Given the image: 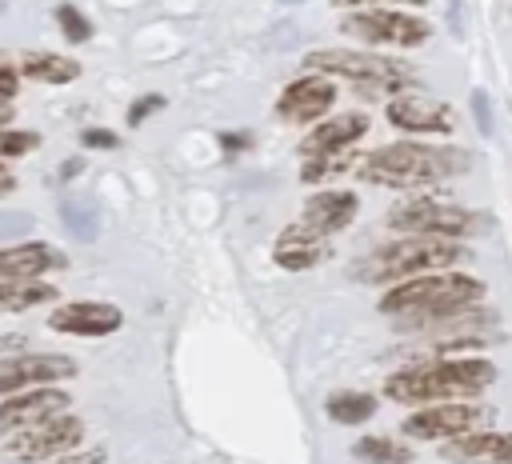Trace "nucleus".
<instances>
[{
  "mask_svg": "<svg viewBox=\"0 0 512 464\" xmlns=\"http://www.w3.org/2000/svg\"><path fill=\"white\" fill-rule=\"evenodd\" d=\"M8 116H12V108H8V104H4V100H0V124H4V120H8Z\"/></svg>",
  "mask_w": 512,
  "mask_h": 464,
  "instance_id": "obj_37",
  "label": "nucleus"
},
{
  "mask_svg": "<svg viewBox=\"0 0 512 464\" xmlns=\"http://www.w3.org/2000/svg\"><path fill=\"white\" fill-rule=\"evenodd\" d=\"M36 148V132H4L0 136V156H24Z\"/></svg>",
  "mask_w": 512,
  "mask_h": 464,
  "instance_id": "obj_27",
  "label": "nucleus"
},
{
  "mask_svg": "<svg viewBox=\"0 0 512 464\" xmlns=\"http://www.w3.org/2000/svg\"><path fill=\"white\" fill-rule=\"evenodd\" d=\"M84 436V424L76 416H52L44 424H32L24 432L12 436L8 444V460H48V456H60L68 448H76Z\"/></svg>",
  "mask_w": 512,
  "mask_h": 464,
  "instance_id": "obj_7",
  "label": "nucleus"
},
{
  "mask_svg": "<svg viewBox=\"0 0 512 464\" xmlns=\"http://www.w3.org/2000/svg\"><path fill=\"white\" fill-rule=\"evenodd\" d=\"M56 24H60V32H64L72 44H80V40H88V36H92L88 16H80L72 4H60V8H56Z\"/></svg>",
  "mask_w": 512,
  "mask_h": 464,
  "instance_id": "obj_25",
  "label": "nucleus"
},
{
  "mask_svg": "<svg viewBox=\"0 0 512 464\" xmlns=\"http://www.w3.org/2000/svg\"><path fill=\"white\" fill-rule=\"evenodd\" d=\"M484 296V284L476 276H424V280H408L400 288H392L380 308L392 316H428V312H448V308H468Z\"/></svg>",
  "mask_w": 512,
  "mask_h": 464,
  "instance_id": "obj_4",
  "label": "nucleus"
},
{
  "mask_svg": "<svg viewBox=\"0 0 512 464\" xmlns=\"http://www.w3.org/2000/svg\"><path fill=\"white\" fill-rule=\"evenodd\" d=\"M24 76H32V80H48V84H68V80H76L80 76V64L76 60H68V56H28L24 60V68H20Z\"/></svg>",
  "mask_w": 512,
  "mask_h": 464,
  "instance_id": "obj_22",
  "label": "nucleus"
},
{
  "mask_svg": "<svg viewBox=\"0 0 512 464\" xmlns=\"http://www.w3.org/2000/svg\"><path fill=\"white\" fill-rule=\"evenodd\" d=\"M304 68L312 72H344L360 84H376V88H396V84H412V68L392 60V56H376V52H348V48H324V52H308Z\"/></svg>",
  "mask_w": 512,
  "mask_h": 464,
  "instance_id": "obj_5",
  "label": "nucleus"
},
{
  "mask_svg": "<svg viewBox=\"0 0 512 464\" xmlns=\"http://www.w3.org/2000/svg\"><path fill=\"white\" fill-rule=\"evenodd\" d=\"M388 228L416 232V236H464L472 228V212H464L448 200L416 196V200H400L388 212Z\"/></svg>",
  "mask_w": 512,
  "mask_h": 464,
  "instance_id": "obj_6",
  "label": "nucleus"
},
{
  "mask_svg": "<svg viewBox=\"0 0 512 464\" xmlns=\"http://www.w3.org/2000/svg\"><path fill=\"white\" fill-rule=\"evenodd\" d=\"M448 24H452L456 36L464 32V0H448Z\"/></svg>",
  "mask_w": 512,
  "mask_h": 464,
  "instance_id": "obj_33",
  "label": "nucleus"
},
{
  "mask_svg": "<svg viewBox=\"0 0 512 464\" xmlns=\"http://www.w3.org/2000/svg\"><path fill=\"white\" fill-rule=\"evenodd\" d=\"M356 456L368 460V464H404V460H408L404 448H396L392 440H380V436L360 440V444H356Z\"/></svg>",
  "mask_w": 512,
  "mask_h": 464,
  "instance_id": "obj_24",
  "label": "nucleus"
},
{
  "mask_svg": "<svg viewBox=\"0 0 512 464\" xmlns=\"http://www.w3.org/2000/svg\"><path fill=\"white\" fill-rule=\"evenodd\" d=\"M28 228H32V216H28V212H0V240L20 236V232H28Z\"/></svg>",
  "mask_w": 512,
  "mask_h": 464,
  "instance_id": "obj_28",
  "label": "nucleus"
},
{
  "mask_svg": "<svg viewBox=\"0 0 512 464\" xmlns=\"http://www.w3.org/2000/svg\"><path fill=\"white\" fill-rule=\"evenodd\" d=\"M16 84H20V80H16V72H8V68H0V100H8V96L16 92Z\"/></svg>",
  "mask_w": 512,
  "mask_h": 464,
  "instance_id": "obj_34",
  "label": "nucleus"
},
{
  "mask_svg": "<svg viewBox=\"0 0 512 464\" xmlns=\"http://www.w3.org/2000/svg\"><path fill=\"white\" fill-rule=\"evenodd\" d=\"M12 188H16V176H12L8 168H0V196H4V192H12Z\"/></svg>",
  "mask_w": 512,
  "mask_h": 464,
  "instance_id": "obj_36",
  "label": "nucleus"
},
{
  "mask_svg": "<svg viewBox=\"0 0 512 464\" xmlns=\"http://www.w3.org/2000/svg\"><path fill=\"white\" fill-rule=\"evenodd\" d=\"M160 104H164V100H160V96H144V100H136V108H132V112H128V124H140V120H144V116H148V112H156V108H160Z\"/></svg>",
  "mask_w": 512,
  "mask_h": 464,
  "instance_id": "obj_31",
  "label": "nucleus"
},
{
  "mask_svg": "<svg viewBox=\"0 0 512 464\" xmlns=\"http://www.w3.org/2000/svg\"><path fill=\"white\" fill-rule=\"evenodd\" d=\"M472 116H476L480 132H484V136H492V108H488V96H484L480 88L472 92Z\"/></svg>",
  "mask_w": 512,
  "mask_h": 464,
  "instance_id": "obj_29",
  "label": "nucleus"
},
{
  "mask_svg": "<svg viewBox=\"0 0 512 464\" xmlns=\"http://www.w3.org/2000/svg\"><path fill=\"white\" fill-rule=\"evenodd\" d=\"M0 12H4V4H0Z\"/></svg>",
  "mask_w": 512,
  "mask_h": 464,
  "instance_id": "obj_38",
  "label": "nucleus"
},
{
  "mask_svg": "<svg viewBox=\"0 0 512 464\" xmlns=\"http://www.w3.org/2000/svg\"><path fill=\"white\" fill-rule=\"evenodd\" d=\"M332 100H336V84L328 76H304L292 88H284L276 112L284 120H292V124H304V120H316Z\"/></svg>",
  "mask_w": 512,
  "mask_h": 464,
  "instance_id": "obj_13",
  "label": "nucleus"
},
{
  "mask_svg": "<svg viewBox=\"0 0 512 464\" xmlns=\"http://www.w3.org/2000/svg\"><path fill=\"white\" fill-rule=\"evenodd\" d=\"M76 376V364L68 356H12L0 360V392H20L28 384H48V380H68Z\"/></svg>",
  "mask_w": 512,
  "mask_h": 464,
  "instance_id": "obj_10",
  "label": "nucleus"
},
{
  "mask_svg": "<svg viewBox=\"0 0 512 464\" xmlns=\"http://www.w3.org/2000/svg\"><path fill=\"white\" fill-rule=\"evenodd\" d=\"M308 164L300 168V176L304 180H324V176H332V172H344L348 168V152H332V156H304Z\"/></svg>",
  "mask_w": 512,
  "mask_h": 464,
  "instance_id": "obj_26",
  "label": "nucleus"
},
{
  "mask_svg": "<svg viewBox=\"0 0 512 464\" xmlns=\"http://www.w3.org/2000/svg\"><path fill=\"white\" fill-rule=\"evenodd\" d=\"M64 252L52 244H20L0 252V280H32L48 268H64Z\"/></svg>",
  "mask_w": 512,
  "mask_h": 464,
  "instance_id": "obj_14",
  "label": "nucleus"
},
{
  "mask_svg": "<svg viewBox=\"0 0 512 464\" xmlns=\"http://www.w3.org/2000/svg\"><path fill=\"white\" fill-rule=\"evenodd\" d=\"M356 216V196L352 192H320L304 204V228L320 232V236H332L340 228H348Z\"/></svg>",
  "mask_w": 512,
  "mask_h": 464,
  "instance_id": "obj_16",
  "label": "nucleus"
},
{
  "mask_svg": "<svg viewBox=\"0 0 512 464\" xmlns=\"http://www.w3.org/2000/svg\"><path fill=\"white\" fill-rule=\"evenodd\" d=\"M460 260H468V248L456 244L452 236H408L400 244L380 248L372 260H364L360 276L380 284V280H400V276L428 272V268H440V264H460Z\"/></svg>",
  "mask_w": 512,
  "mask_h": 464,
  "instance_id": "obj_3",
  "label": "nucleus"
},
{
  "mask_svg": "<svg viewBox=\"0 0 512 464\" xmlns=\"http://www.w3.org/2000/svg\"><path fill=\"white\" fill-rule=\"evenodd\" d=\"M364 132H368V116H364V112H344V116L320 124V128L304 140V156H332V152H344V148H352Z\"/></svg>",
  "mask_w": 512,
  "mask_h": 464,
  "instance_id": "obj_15",
  "label": "nucleus"
},
{
  "mask_svg": "<svg viewBox=\"0 0 512 464\" xmlns=\"http://www.w3.org/2000/svg\"><path fill=\"white\" fill-rule=\"evenodd\" d=\"M444 456L456 464H512V432L460 436L456 444L444 448Z\"/></svg>",
  "mask_w": 512,
  "mask_h": 464,
  "instance_id": "obj_17",
  "label": "nucleus"
},
{
  "mask_svg": "<svg viewBox=\"0 0 512 464\" xmlns=\"http://www.w3.org/2000/svg\"><path fill=\"white\" fill-rule=\"evenodd\" d=\"M468 168V152L444 148V144H388L372 152L360 168L364 180L372 184H392V188H416V184H436L444 176H456Z\"/></svg>",
  "mask_w": 512,
  "mask_h": 464,
  "instance_id": "obj_1",
  "label": "nucleus"
},
{
  "mask_svg": "<svg viewBox=\"0 0 512 464\" xmlns=\"http://www.w3.org/2000/svg\"><path fill=\"white\" fill-rule=\"evenodd\" d=\"M328 256V236L312 232V228H284V236L276 240V260L284 268H312L316 260Z\"/></svg>",
  "mask_w": 512,
  "mask_h": 464,
  "instance_id": "obj_19",
  "label": "nucleus"
},
{
  "mask_svg": "<svg viewBox=\"0 0 512 464\" xmlns=\"http://www.w3.org/2000/svg\"><path fill=\"white\" fill-rule=\"evenodd\" d=\"M340 8H360V4H376V0H332ZM400 4H424V0H400Z\"/></svg>",
  "mask_w": 512,
  "mask_h": 464,
  "instance_id": "obj_35",
  "label": "nucleus"
},
{
  "mask_svg": "<svg viewBox=\"0 0 512 464\" xmlns=\"http://www.w3.org/2000/svg\"><path fill=\"white\" fill-rule=\"evenodd\" d=\"M64 408H68V392H56V388H48V392H24L16 400H4L0 404V436L4 432H16V428L44 424V420H52Z\"/></svg>",
  "mask_w": 512,
  "mask_h": 464,
  "instance_id": "obj_12",
  "label": "nucleus"
},
{
  "mask_svg": "<svg viewBox=\"0 0 512 464\" xmlns=\"http://www.w3.org/2000/svg\"><path fill=\"white\" fill-rule=\"evenodd\" d=\"M388 120L404 132H448L452 128V112L440 100H392Z\"/></svg>",
  "mask_w": 512,
  "mask_h": 464,
  "instance_id": "obj_18",
  "label": "nucleus"
},
{
  "mask_svg": "<svg viewBox=\"0 0 512 464\" xmlns=\"http://www.w3.org/2000/svg\"><path fill=\"white\" fill-rule=\"evenodd\" d=\"M496 380V368L488 360L464 356V360H444V364H424L396 372L384 392L400 404H424V400H444V396H472Z\"/></svg>",
  "mask_w": 512,
  "mask_h": 464,
  "instance_id": "obj_2",
  "label": "nucleus"
},
{
  "mask_svg": "<svg viewBox=\"0 0 512 464\" xmlns=\"http://www.w3.org/2000/svg\"><path fill=\"white\" fill-rule=\"evenodd\" d=\"M48 324L56 332H76V336H104V332H116L124 324L120 308L112 304H96V300H80V304H64L48 316Z\"/></svg>",
  "mask_w": 512,
  "mask_h": 464,
  "instance_id": "obj_11",
  "label": "nucleus"
},
{
  "mask_svg": "<svg viewBox=\"0 0 512 464\" xmlns=\"http://www.w3.org/2000/svg\"><path fill=\"white\" fill-rule=\"evenodd\" d=\"M52 296H56L52 288L32 284V280H0V312H24V308H36Z\"/></svg>",
  "mask_w": 512,
  "mask_h": 464,
  "instance_id": "obj_21",
  "label": "nucleus"
},
{
  "mask_svg": "<svg viewBox=\"0 0 512 464\" xmlns=\"http://www.w3.org/2000/svg\"><path fill=\"white\" fill-rule=\"evenodd\" d=\"M372 412H376V400L364 396V392H336V396L328 400V416H332L336 424H360V420H368Z\"/></svg>",
  "mask_w": 512,
  "mask_h": 464,
  "instance_id": "obj_23",
  "label": "nucleus"
},
{
  "mask_svg": "<svg viewBox=\"0 0 512 464\" xmlns=\"http://www.w3.org/2000/svg\"><path fill=\"white\" fill-rule=\"evenodd\" d=\"M492 420V408H476V404H440L428 412H416L404 420V432L416 440H436V436H464L472 424Z\"/></svg>",
  "mask_w": 512,
  "mask_h": 464,
  "instance_id": "obj_9",
  "label": "nucleus"
},
{
  "mask_svg": "<svg viewBox=\"0 0 512 464\" xmlns=\"http://www.w3.org/2000/svg\"><path fill=\"white\" fill-rule=\"evenodd\" d=\"M56 464H104V448H88V452H80V456H64V460H56Z\"/></svg>",
  "mask_w": 512,
  "mask_h": 464,
  "instance_id": "obj_32",
  "label": "nucleus"
},
{
  "mask_svg": "<svg viewBox=\"0 0 512 464\" xmlns=\"http://www.w3.org/2000/svg\"><path fill=\"white\" fill-rule=\"evenodd\" d=\"M292 4H296V0H292Z\"/></svg>",
  "mask_w": 512,
  "mask_h": 464,
  "instance_id": "obj_39",
  "label": "nucleus"
},
{
  "mask_svg": "<svg viewBox=\"0 0 512 464\" xmlns=\"http://www.w3.org/2000/svg\"><path fill=\"white\" fill-rule=\"evenodd\" d=\"M60 216H64V224H68V232L76 236V240H96V232H100V208H96V200H88V196H68L64 204H60Z\"/></svg>",
  "mask_w": 512,
  "mask_h": 464,
  "instance_id": "obj_20",
  "label": "nucleus"
},
{
  "mask_svg": "<svg viewBox=\"0 0 512 464\" xmlns=\"http://www.w3.org/2000/svg\"><path fill=\"white\" fill-rule=\"evenodd\" d=\"M80 140H84L88 148H116V144H120V140H116L112 132H104V128H88Z\"/></svg>",
  "mask_w": 512,
  "mask_h": 464,
  "instance_id": "obj_30",
  "label": "nucleus"
},
{
  "mask_svg": "<svg viewBox=\"0 0 512 464\" xmlns=\"http://www.w3.org/2000/svg\"><path fill=\"white\" fill-rule=\"evenodd\" d=\"M344 32L372 44H424L432 36L428 20L408 12H356L344 20Z\"/></svg>",
  "mask_w": 512,
  "mask_h": 464,
  "instance_id": "obj_8",
  "label": "nucleus"
}]
</instances>
